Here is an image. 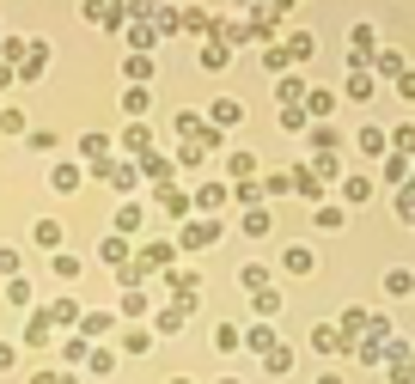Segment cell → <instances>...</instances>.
<instances>
[{"instance_id":"6da1fadb","label":"cell","mask_w":415,"mask_h":384,"mask_svg":"<svg viewBox=\"0 0 415 384\" xmlns=\"http://www.w3.org/2000/svg\"><path fill=\"white\" fill-rule=\"evenodd\" d=\"M171 384H189V378H171Z\"/></svg>"}]
</instances>
